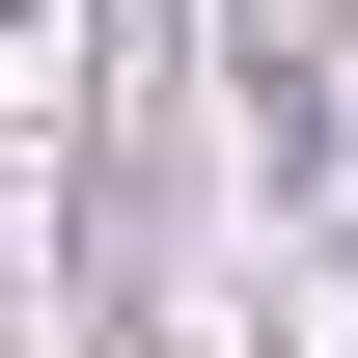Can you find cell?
<instances>
[{"label":"cell","instance_id":"obj_1","mask_svg":"<svg viewBox=\"0 0 358 358\" xmlns=\"http://www.w3.org/2000/svg\"><path fill=\"white\" fill-rule=\"evenodd\" d=\"M0 28H28V0H0Z\"/></svg>","mask_w":358,"mask_h":358}]
</instances>
